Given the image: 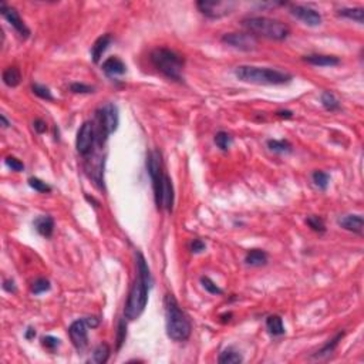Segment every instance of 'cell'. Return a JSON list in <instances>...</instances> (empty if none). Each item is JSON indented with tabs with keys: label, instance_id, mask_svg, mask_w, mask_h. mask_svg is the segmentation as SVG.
Listing matches in <instances>:
<instances>
[{
	"label": "cell",
	"instance_id": "74e56055",
	"mask_svg": "<svg viewBox=\"0 0 364 364\" xmlns=\"http://www.w3.org/2000/svg\"><path fill=\"white\" fill-rule=\"evenodd\" d=\"M42 344H43V347L49 349V350H56L60 346V340L57 337H53V336H46L42 339Z\"/></svg>",
	"mask_w": 364,
	"mask_h": 364
},
{
	"label": "cell",
	"instance_id": "2e32d148",
	"mask_svg": "<svg viewBox=\"0 0 364 364\" xmlns=\"http://www.w3.org/2000/svg\"><path fill=\"white\" fill-rule=\"evenodd\" d=\"M303 61L317 67H333L340 64V59L336 56H327V54H309L303 57Z\"/></svg>",
	"mask_w": 364,
	"mask_h": 364
},
{
	"label": "cell",
	"instance_id": "30bf717a",
	"mask_svg": "<svg viewBox=\"0 0 364 364\" xmlns=\"http://www.w3.org/2000/svg\"><path fill=\"white\" fill-rule=\"evenodd\" d=\"M96 141V128L94 124L86 121L77 132V138H75V148L78 151V154L81 155H88L91 152L93 144Z\"/></svg>",
	"mask_w": 364,
	"mask_h": 364
},
{
	"label": "cell",
	"instance_id": "277c9868",
	"mask_svg": "<svg viewBox=\"0 0 364 364\" xmlns=\"http://www.w3.org/2000/svg\"><path fill=\"white\" fill-rule=\"evenodd\" d=\"M242 26L255 37H265L269 40H286L290 34V27L286 23L265 16H250L242 20Z\"/></svg>",
	"mask_w": 364,
	"mask_h": 364
},
{
	"label": "cell",
	"instance_id": "7c38bea8",
	"mask_svg": "<svg viewBox=\"0 0 364 364\" xmlns=\"http://www.w3.org/2000/svg\"><path fill=\"white\" fill-rule=\"evenodd\" d=\"M290 13H292V16H295L296 19H299L300 22H303L310 27H316V26L321 24V14L317 10L311 9L310 6L292 4Z\"/></svg>",
	"mask_w": 364,
	"mask_h": 364
},
{
	"label": "cell",
	"instance_id": "ab89813d",
	"mask_svg": "<svg viewBox=\"0 0 364 364\" xmlns=\"http://www.w3.org/2000/svg\"><path fill=\"white\" fill-rule=\"evenodd\" d=\"M33 127H34V131L37 132V134H43L47 131V124H46V121H43L42 118H37V120H34V122H33Z\"/></svg>",
	"mask_w": 364,
	"mask_h": 364
},
{
	"label": "cell",
	"instance_id": "7bdbcfd3",
	"mask_svg": "<svg viewBox=\"0 0 364 364\" xmlns=\"http://www.w3.org/2000/svg\"><path fill=\"white\" fill-rule=\"evenodd\" d=\"M276 116L280 118H292L293 117V113L289 111V110H280V111L276 113Z\"/></svg>",
	"mask_w": 364,
	"mask_h": 364
},
{
	"label": "cell",
	"instance_id": "4fadbf2b",
	"mask_svg": "<svg viewBox=\"0 0 364 364\" xmlns=\"http://www.w3.org/2000/svg\"><path fill=\"white\" fill-rule=\"evenodd\" d=\"M0 13H1V16L7 20V22L10 23L11 26L14 27V30L19 33V36L23 37V39H27L29 36H30V30H29V27L24 24V22L22 20V17H20V14H19V11L16 10L14 7H10V6H7L6 3H1L0 4Z\"/></svg>",
	"mask_w": 364,
	"mask_h": 364
},
{
	"label": "cell",
	"instance_id": "9c48e42d",
	"mask_svg": "<svg viewBox=\"0 0 364 364\" xmlns=\"http://www.w3.org/2000/svg\"><path fill=\"white\" fill-rule=\"evenodd\" d=\"M221 40L222 43L238 49V50H242V52H253L257 47V37H255L249 32L226 33L222 36Z\"/></svg>",
	"mask_w": 364,
	"mask_h": 364
},
{
	"label": "cell",
	"instance_id": "ac0fdd59",
	"mask_svg": "<svg viewBox=\"0 0 364 364\" xmlns=\"http://www.w3.org/2000/svg\"><path fill=\"white\" fill-rule=\"evenodd\" d=\"M33 225L36 228V231L44 238H50L54 232V219L49 215H43L34 219Z\"/></svg>",
	"mask_w": 364,
	"mask_h": 364
},
{
	"label": "cell",
	"instance_id": "ee69618b",
	"mask_svg": "<svg viewBox=\"0 0 364 364\" xmlns=\"http://www.w3.org/2000/svg\"><path fill=\"white\" fill-rule=\"evenodd\" d=\"M24 337L27 339V340H32L36 337V329H33V327H27V330L24 332Z\"/></svg>",
	"mask_w": 364,
	"mask_h": 364
},
{
	"label": "cell",
	"instance_id": "d590c367",
	"mask_svg": "<svg viewBox=\"0 0 364 364\" xmlns=\"http://www.w3.org/2000/svg\"><path fill=\"white\" fill-rule=\"evenodd\" d=\"M70 91L74 94H90V93H94V87L87 86L83 83H73L70 86Z\"/></svg>",
	"mask_w": 364,
	"mask_h": 364
},
{
	"label": "cell",
	"instance_id": "9a60e30c",
	"mask_svg": "<svg viewBox=\"0 0 364 364\" xmlns=\"http://www.w3.org/2000/svg\"><path fill=\"white\" fill-rule=\"evenodd\" d=\"M101 70L108 77L114 78V77H118V75L125 74L127 65H125V63L121 59H118V57H108L107 60L103 63V65H101Z\"/></svg>",
	"mask_w": 364,
	"mask_h": 364
},
{
	"label": "cell",
	"instance_id": "f546056e",
	"mask_svg": "<svg viewBox=\"0 0 364 364\" xmlns=\"http://www.w3.org/2000/svg\"><path fill=\"white\" fill-rule=\"evenodd\" d=\"M343 336H344V333H337L334 337H333L332 340H329V342L326 343L324 346H323V349H321L320 352H317L316 356H326V354H330L339 346V342L343 339Z\"/></svg>",
	"mask_w": 364,
	"mask_h": 364
},
{
	"label": "cell",
	"instance_id": "e0dca14e",
	"mask_svg": "<svg viewBox=\"0 0 364 364\" xmlns=\"http://www.w3.org/2000/svg\"><path fill=\"white\" fill-rule=\"evenodd\" d=\"M113 42V37L111 34H103L101 37H98L93 47H91V57H93V61L98 63L103 57V54L106 53V50L108 49V46Z\"/></svg>",
	"mask_w": 364,
	"mask_h": 364
},
{
	"label": "cell",
	"instance_id": "d6a6232c",
	"mask_svg": "<svg viewBox=\"0 0 364 364\" xmlns=\"http://www.w3.org/2000/svg\"><path fill=\"white\" fill-rule=\"evenodd\" d=\"M201 283H202L204 289L206 290L208 293H211V295H218V296L224 295V290L221 289V288L215 283L214 280L209 279L208 276H202V278H201Z\"/></svg>",
	"mask_w": 364,
	"mask_h": 364
},
{
	"label": "cell",
	"instance_id": "b9f144b4",
	"mask_svg": "<svg viewBox=\"0 0 364 364\" xmlns=\"http://www.w3.org/2000/svg\"><path fill=\"white\" fill-rule=\"evenodd\" d=\"M87 323V326L88 327H91V329H94V327H98L100 326V319L96 317V316H91V317H86L84 319Z\"/></svg>",
	"mask_w": 364,
	"mask_h": 364
},
{
	"label": "cell",
	"instance_id": "8992f818",
	"mask_svg": "<svg viewBox=\"0 0 364 364\" xmlns=\"http://www.w3.org/2000/svg\"><path fill=\"white\" fill-rule=\"evenodd\" d=\"M97 120H98V128L96 129V139L98 141V144H101L107 139L110 134L117 131L120 124L117 106L113 103L106 104L97 113Z\"/></svg>",
	"mask_w": 364,
	"mask_h": 364
},
{
	"label": "cell",
	"instance_id": "ba28073f",
	"mask_svg": "<svg viewBox=\"0 0 364 364\" xmlns=\"http://www.w3.org/2000/svg\"><path fill=\"white\" fill-rule=\"evenodd\" d=\"M154 196H155V204L158 206V209H165L171 212L174 208L175 193H174L171 178L167 174H164L160 183L154 188Z\"/></svg>",
	"mask_w": 364,
	"mask_h": 364
},
{
	"label": "cell",
	"instance_id": "60d3db41",
	"mask_svg": "<svg viewBox=\"0 0 364 364\" xmlns=\"http://www.w3.org/2000/svg\"><path fill=\"white\" fill-rule=\"evenodd\" d=\"M3 289L9 292V293H16V285H14V282L11 279H6L3 282Z\"/></svg>",
	"mask_w": 364,
	"mask_h": 364
},
{
	"label": "cell",
	"instance_id": "7402d4cb",
	"mask_svg": "<svg viewBox=\"0 0 364 364\" xmlns=\"http://www.w3.org/2000/svg\"><path fill=\"white\" fill-rule=\"evenodd\" d=\"M266 327L270 334L273 336H283L285 334V326H283V320L278 314H272L266 319Z\"/></svg>",
	"mask_w": 364,
	"mask_h": 364
},
{
	"label": "cell",
	"instance_id": "44dd1931",
	"mask_svg": "<svg viewBox=\"0 0 364 364\" xmlns=\"http://www.w3.org/2000/svg\"><path fill=\"white\" fill-rule=\"evenodd\" d=\"M339 16L350 19L353 22H357L359 24H363L364 22V9L363 7H343L337 11Z\"/></svg>",
	"mask_w": 364,
	"mask_h": 364
},
{
	"label": "cell",
	"instance_id": "8d00e7d4",
	"mask_svg": "<svg viewBox=\"0 0 364 364\" xmlns=\"http://www.w3.org/2000/svg\"><path fill=\"white\" fill-rule=\"evenodd\" d=\"M4 162H6V165L10 168L11 171L20 172L24 170V164H23L22 161L17 160V158H14V157H7Z\"/></svg>",
	"mask_w": 364,
	"mask_h": 364
},
{
	"label": "cell",
	"instance_id": "52a82bcc",
	"mask_svg": "<svg viewBox=\"0 0 364 364\" xmlns=\"http://www.w3.org/2000/svg\"><path fill=\"white\" fill-rule=\"evenodd\" d=\"M196 7L204 16L209 19H221L231 14L236 7L235 1H221V0H199Z\"/></svg>",
	"mask_w": 364,
	"mask_h": 364
},
{
	"label": "cell",
	"instance_id": "1f68e13d",
	"mask_svg": "<svg viewBox=\"0 0 364 364\" xmlns=\"http://www.w3.org/2000/svg\"><path fill=\"white\" fill-rule=\"evenodd\" d=\"M50 288H52V285H50V282L47 279L39 278L33 282L32 293L33 295H42L44 292H49Z\"/></svg>",
	"mask_w": 364,
	"mask_h": 364
},
{
	"label": "cell",
	"instance_id": "484cf974",
	"mask_svg": "<svg viewBox=\"0 0 364 364\" xmlns=\"http://www.w3.org/2000/svg\"><path fill=\"white\" fill-rule=\"evenodd\" d=\"M320 101L323 107L327 111H339L340 110V101L330 91H323L320 96Z\"/></svg>",
	"mask_w": 364,
	"mask_h": 364
},
{
	"label": "cell",
	"instance_id": "5bb4252c",
	"mask_svg": "<svg viewBox=\"0 0 364 364\" xmlns=\"http://www.w3.org/2000/svg\"><path fill=\"white\" fill-rule=\"evenodd\" d=\"M339 226H342L343 229L353 232L357 235H363L364 229V219L362 215H343L337 219Z\"/></svg>",
	"mask_w": 364,
	"mask_h": 364
},
{
	"label": "cell",
	"instance_id": "cb8c5ba5",
	"mask_svg": "<svg viewBox=\"0 0 364 364\" xmlns=\"http://www.w3.org/2000/svg\"><path fill=\"white\" fill-rule=\"evenodd\" d=\"M268 148L276 154H289L292 152V144L286 139H269Z\"/></svg>",
	"mask_w": 364,
	"mask_h": 364
},
{
	"label": "cell",
	"instance_id": "f35d334b",
	"mask_svg": "<svg viewBox=\"0 0 364 364\" xmlns=\"http://www.w3.org/2000/svg\"><path fill=\"white\" fill-rule=\"evenodd\" d=\"M205 249H206V245H205L204 241L193 239L192 242H191V252L192 253H201V252H204Z\"/></svg>",
	"mask_w": 364,
	"mask_h": 364
},
{
	"label": "cell",
	"instance_id": "4dcf8cb0",
	"mask_svg": "<svg viewBox=\"0 0 364 364\" xmlns=\"http://www.w3.org/2000/svg\"><path fill=\"white\" fill-rule=\"evenodd\" d=\"M29 185H30L32 189H34V191H37V192L40 193L52 192V186H50L47 182L42 181L40 178H36V177L29 178Z\"/></svg>",
	"mask_w": 364,
	"mask_h": 364
},
{
	"label": "cell",
	"instance_id": "d4e9b609",
	"mask_svg": "<svg viewBox=\"0 0 364 364\" xmlns=\"http://www.w3.org/2000/svg\"><path fill=\"white\" fill-rule=\"evenodd\" d=\"M111 354V349L107 343H101L100 346H97L94 353H93V362L97 364L107 363Z\"/></svg>",
	"mask_w": 364,
	"mask_h": 364
},
{
	"label": "cell",
	"instance_id": "d6986e66",
	"mask_svg": "<svg viewBox=\"0 0 364 364\" xmlns=\"http://www.w3.org/2000/svg\"><path fill=\"white\" fill-rule=\"evenodd\" d=\"M268 253L262 249H252L249 250L245 256V263L247 266H253V268H259V266H265L268 263Z\"/></svg>",
	"mask_w": 364,
	"mask_h": 364
},
{
	"label": "cell",
	"instance_id": "f6af8a7d",
	"mask_svg": "<svg viewBox=\"0 0 364 364\" xmlns=\"http://www.w3.org/2000/svg\"><path fill=\"white\" fill-rule=\"evenodd\" d=\"M0 121H1V125H3V128H7V127H10V122L7 121V118L4 117V114H1V116H0Z\"/></svg>",
	"mask_w": 364,
	"mask_h": 364
},
{
	"label": "cell",
	"instance_id": "836d02e7",
	"mask_svg": "<svg viewBox=\"0 0 364 364\" xmlns=\"http://www.w3.org/2000/svg\"><path fill=\"white\" fill-rule=\"evenodd\" d=\"M32 91L42 100H46V101H53L54 100L53 94H52L49 87L42 86V84H33Z\"/></svg>",
	"mask_w": 364,
	"mask_h": 364
},
{
	"label": "cell",
	"instance_id": "f1b7e54d",
	"mask_svg": "<svg viewBox=\"0 0 364 364\" xmlns=\"http://www.w3.org/2000/svg\"><path fill=\"white\" fill-rule=\"evenodd\" d=\"M306 224H307V226L310 228L311 231H314V232H319V234H324V232H326V225H324V221L321 219L320 216H317V215L307 216Z\"/></svg>",
	"mask_w": 364,
	"mask_h": 364
},
{
	"label": "cell",
	"instance_id": "e575fe53",
	"mask_svg": "<svg viewBox=\"0 0 364 364\" xmlns=\"http://www.w3.org/2000/svg\"><path fill=\"white\" fill-rule=\"evenodd\" d=\"M125 339H127V323H125V319H120L117 327V350L122 347Z\"/></svg>",
	"mask_w": 364,
	"mask_h": 364
},
{
	"label": "cell",
	"instance_id": "5b68a950",
	"mask_svg": "<svg viewBox=\"0 0 364 364\" xmlns=\"http://www.w3.org/2000/svg\"><path fill=\"white\" fill-rule=\"evenodd\" d=\"M151 63L154 64V67L171 80L175 81H181L182 80V70H183V59L182 56L170 50V49H165V47H160V49H155L152 53H151Z\"/></svg>",
	"mask_w": 364,
	"mask_h": 364
},
{
	"label": "cell",
	"instance_id": "4316f807",
	"mask_svg": "<svg viewBox=\"0 0 364 364\" xmlns=\"http://www.w3.org/2000/svg\"><path fill=\"white\" fill-rule=\"evenodd\" d=\"M311 178H313L314 185L321 191H326L329 183H330V175L324 171H314L313 175H311Z\"/></svg>",
	"mask_w": 364,
	"mask_h": 364
},
{
	"label": "cell",
	"instance_id": "ffe728a7",
	"mask_svg": "<svg viewBox=\"0 0 364 364\" xmlns=\"http://www.w3.org/2000/svg\"><path fill=\"white\" fill-rule=\"evenodd\" d=\"M1 78H3V83L7 87H17L22 81V73L17 67H7L3 71Z\"/></svg>",
	"mask_w": 364,
	"mask_h": 364
},
{
	"label": "cell",
	"instance_id": "8fae6325",
	"mask_svg": "<svg viewBox=\"0 0 364 364\" xmlns=\"http://www.w3.org/2000/svg\"><path fill=\"white\" fill-rule=\"evenodd\" d=\"M68 336L73 342V346L78 352H83L88 346V326L84 319H78L71 323L68 327Z\"/></svg>",
	"mask_w": 364,
	"mask_h": 364
},
{
	"label": "cell",
	"instance_id": "83f0119b",
	"mask_svg": "<svg viewBox=\"0 0 364 364\" xmlns=\"http://www.w3.org/2000/svg\"><path fill=\"white\" fill-rule=\"evenodd\" d=\"M215 144H216L218 148H221L222 151H228L229 147L232 145V137L225 131H219L215 135Z\"/></svg>",
	"mask_w": 364,
	"mask_h": 364
},
{
	"label": "cell",
	"instance_id": "603a6c76",
	"mask_svg": "<svg viewBox=\"0 0 364 364\" xmlns=\"http://www.w3.org/2000/svg\"><path fill=\"white\" fill-rule=\"evenodd\" d=\"M242 356L239 352H236L235 349H232V347H229V349H226L224 350L221 356H219V359H218V363L221 364H238V363H242Z\"/></svg>",
	"mask_w": 364,
	"mask_h": 364
},
{
	"label": "cell",
	"instance_id": "6da1fadb",
	"mask_svg": "<svg viewBox=\"0 0 364 364\" xmlns=\"http://www.w3.org/2000/svg\"><path fill=\"white\" fill-rule=\"evenodd\" d=\"M137 269H138V276L129 290L127 304L124 309V314L128 320H135L144 313L145 306L148 303V292L152 283L150 268L139 252L137 253Z\"/></svg>",
	"mask_w": 364,
	"mask_h": 364
},
{
	"label": "cell",
	"instance_id": "3957f363",
	"mask_svg": "<svg viewBox=\"0 0 364 364\" xmlns=\"http://www.w3.org/2000/svg\"><path fill=\"white\" fill-rule=\"evenodd\" d=\"M238 80L256 84V86H283L289 84L293 77L289 73L269 68V67H256V65H239L235 68Z\"/></svg>",
	"mask_w": 364,
	"mask_h": 364
},
{
	"label": "cell",
	"instance_id": "7a4b0ae2",
	"mask_svg": "<svg viewBox=\"0 0 364 364\" xmlns=\"http://www.w3.org/2000/svg\"><path fill=\"white\" fill-rule=\"evenodd\" d=\"M165 306V326L167 334L174 342H185L191 337L192 323L188 314L182 310L177 299L172 295H167L164 300Z\"/></svg>",
	"mask_w": 364,
	"mask_h": 364
}]
</instances>
